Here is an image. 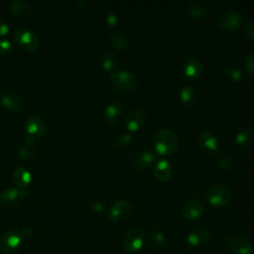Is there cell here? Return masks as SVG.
<instances>
[{
	"label": "cell",
	"mask_w": 254,
	"mask_h": 254,
	"mask_svg": "<svg viewBox=\"0 0 254 254\" xmlns=\"http://www.w3.org/2000/svg\"><path fill=\"white\" fill-rule=\"evenodd\" d=\"M230 199L231 190L225 183H215L207 190V200L215 207H223L227 205Z\"/></svg>",
	"instance_id": "2"
},
{
	"label": "cell",
	"mask_w": 254,
	"mask_h": 254,
	"mask_svg": "<svg viewBox=\"0 0 254 254\" xmlns=\"http://www.w3.org/2000/svg\"><path fill=\"white\" fill-rule=\"evenodd\" d=\"M9 10L11 14L18 19H26L32 12L31 6L22 0H15L9 4Z\"/></svg>",
	"instance_id": "20"
},
{
	"label": "cell",
	"mask_w": 254,
	"mask_h": 254,
	"mask_svg": "<svg viewBox=\"0 0 254 254\" xmlns=\"http://www.w3.org/2000/svg\"><path fill=\"white\" fill-rule=\"evenodd\" d=\"M245 67L248 72L254 74V52L250 53L245 59Z\"/></svg>",
	"instance_id": "35"
},
{
	"label": "cell",
	"mask_w": 254,
	"mask_h": 254,
	"mask_svg": "<svg viewBox=\"0 0 254 254\" xmlns=\"http://www.w3.org/2000/svg\"><path fill=\"white\" fill-rule=\"evenodd\" d=\"M216 162H217L218 166L224 170H228L233 167V160L227 155H219L217 157Z\"/></svg>",
	"instance_id": "31"
},
{
	"label": "cell",
	"mask_w": 254,
	"mask_h": 254,
	"mask_svg": "<svg viewBox=\"0 0 254 254\" xmlns=\"http://www.w3.org/2000/svg\"><path fill=\"white\" fill-rule=\"evenodd\" d=\"M223 73L233 81H239L243 76L241 69L234 64H225L223 66Z\"/></svg>",
	"instance_id": "28"
},
{
	"label": "cell",
	"mask_w": 254,
	"mask_h": 254,
	"mask_svg": "<svg viewBox=\"0 0 254 254\" xmlns=\"http://www.w3.org/2000/svg\"><path fill=\"white\" fill-rule=\"evenodd\" d=\"M118 65V59L115 54L108 52L103 55L101 59V66L104 70L112 72L115 71V68Z\"/></svg>",
	"instance_id": "26"
},
{
	"label": "cell",
	"mask_w": 254,
	"mask_h": 254,
	"mask_svg": "<svg viewBox=\"0 0 254 254\" xmlns=\"http://www.w3.org/2000/svg\"><path fill=\"white\" fill-rule=\"evenodd\" d=\"M245 32L248 38L254 41V18H250L245 23Z\"/></svg>",
	"instance_id": "33"
},
{
	"label": "cell",
	"mask_w": 254,
	"mask_h": 254,
	"mask_svg": "<svg viewBox=\"0 0 254 254\" xmlns=\"http://www.w3.org/2000/svg\"><path fill=\"white\" fill-rule=\"evenodd\" d=\"M153 173H154V177L158 181H161V182L167 181L172 175V165L170 164L169 161L161 159L155 164Z\"/></svg>",
	"instance_id": "21"
},
{
	"label": "cell",
	"mask_w": 254,
	"mask_h": 254,
	"mask_svg": "<svg viewBox=\"0 0 254 254\" xmlns=\"http://www.w3.org/2000/svg\"><path fill=\"white\" fill-rule=\"evenodd\" d=\"M234 140H235L236 144L241 146V147L248 146L253 141V131H252V129L250 127H244V128L240 129L236 133V135L234 137Z\"/></svg>",
	"instance_id": "25"
},
{
	"label": "cell",
	"mask_w": 254,
	"mask_h": 254,
	"mask_svg": "<svg viewBox=\"0 0 254 254\" xmlns=\"http://www.w3.org/2000/svg\"><path fill=\"white\" fill-rule=\"evenodd\" d=\"M12 43L9 40H1L0 41V54L1 55H6L12 51Z\"/></svg>",
	"instance_id": "34"
},
{
	"label": "cell",
	"mask_w": 254,
	"mask_h": 254,
	"mask_svg": "<svg viewBox=\"0 0 254 254\" xmlns=\"http://www.w3.org/2000/svg\"><path fill=\"white\" fill-rule=\"evenodd\" d=\"M36 153V150H35V147L33 145H28L26 144L25 146H23L22 148H20L19 150V157L22 158V159H25V160H30L34 157Z\"/></svg>",
	"instance_id": "30"
},
{
	"label": "cell",
	"mask_w": 254,
	"mask_h": 254,
	"mask_svg": "<svg viewBox=\"0 0 254 254\" xmlns=\"http://www.w3.org/2000/svg\"><path fill=\"white\" fill-rule=\"evenodd\" d=\"M145 123H146V114L141 109L130 110L124 118V124L126 128L131 132L140 130L145 125Z\"/></svg>",
	"instance_id": "11"
},
{
	"label": "cell",
	"mask_w": 254,
	"mask_h": 254,
	"mask_svg": "<svg viewBox=\"0 0 254 254\" xmlns=\"http://www.w3.org/2000/svg\"><path fill=\"white\" fill-rule=\"evenodd\" d=\"M144 243V232L139 227H132L124 234L122 245L128 253L139 251Z\"/></svg>",
	"instance_id": "7"
},
{
	"label": "cell",
	"mask_w": 254,
	"mask_h": 254,
	"mask_svg": "<svg viewBox=\"0 0 254 254\" xmlns=\"http://www.w3.org/2000/svg\"><path fill=\"white\" fill-rule=\"evenodd\" d=\"M14 42L26 52H35L40 47L39 37L27 29H18L14 33Z\"/></svg>",
	"instance_id": "4"
},
{
	"label": "cell",
	"mask_w": 254,
	"mask_h": 254,
	"mask_svg": "<svg viewBox=\"0 0 254 254\" xmlns=\"http://www.w3.org/2000/svg\"><path fill=\"white\" fill-rule=\"evenodd\" d=\"M106 22L109 25H115L118 22V17L114 13H109L106 15Z\"/></svg>",
	"instance_id": "36"
},
{
	"label": "cell",
	"mask_w": 254,
	"mask_h": 254,
	"mask_svg": "<svg viewBox=\"0 0 254 254\" xmlns=\"http://www.w3.org/2000/svg\"><path fill=\"white\" fill-rule=\"evenodd\" d=\"M179 97L184 104L190 105L195 98V90L190 85H185L180 89Z\"/></svg>",
	"instance_id": "27"
},
{
	"label": "cell",
	"mask_w": 254,
	"mask_h": 254,
	"mask_svg": "<svg viewBox=\"0 0 254 254\" xmlns=\"http://www.w3.org/2000/svg\"><path fill=\"white\" fill-rule=\"evenodd\" d=\"M208 11V3L204 0H192L188 6V15L192 20H198Z\"/></svg>",
	"instance_id": "18"
},
{
	"label": "cell",
	"mask_w": 254,
	"mask_h": 254,
	"mask_svg": "<svg viewBox=\"0 0 254 254\" xmlns=\"http://www.w3.org/2000/svg\"><path fill=\"white\" fill-rule=\"evenodd\" d=\"M183 73L185 77L190 80L198 79L203 73V64L201 61L193 57L187 59L183 66Z\"/></svg>",
	"instance_id": "12"
},
{
	"label": "cell",
	"mask_w": 254,
	"mask_h": 254,
	"mask_svg": "<svg viewBox=\"0 0 254 254\" xmlns=\"http://www.w3.org/2000/svg\"><path fill=\"white\" fill-rule=\"evenodd\" d=\"M154 148L162 155H172L179 146L177 134L170 128L163 127L156 131L154 135Z\"/></svg>",
	"instance_id": "1"
},
{
	"label": "cell",
	"mask_w": 254,
	"mask_h": 254,
	"mask_svg": "<svg viewBox=\"0 0 254 254\" xmlns=\"http://www.w3.org/2000/svg\"><path fill=\"white\" fill-rule=\"evenodd\" d=\"M25 127L28 135H32L33 137L41 138L47 131V126L45 121L38 116H29L26 119Z\"/></svg>",
	"instance_id": "15"
},
{
	"label": "cell",
	"mask_w": 254,
	"mask_h": 254,
	"mask_svg": "<svg viewBox=\"0 0 254 254\" xmlns=\"http://www.w3.org/2000/svg\"><path fill=\"white\" fill-rule=\"evenodd\" d=\"M204 211L203 203L198 199H190L181 207V213L184 218L192 220L198 218Z\"/></svg>",
	"instance_id": "13"
},
{
	"label": "cell",
	"mask_w": 254,
	"mask_h": 254,
	"mask_svg": "<svg viewBox=\"0 0 254 254\" xmlns=\"http://www.w3.org/2000/svg\"><path fill=\"white\" fill-rule=\"evenodd\" d=\"M133 141V137L129 133H121L117 136L115 140V146L120 149H124L128 147Z\"/></svg>",
	"instance_id": "29"
},
{
	"label": "cell",
	"mask_w": 254,
	"mask_h": 254,
	"mask_svg": "<svg viewBox=\"0 0 254 254\" xmlns=\"http://www.w3.org/2000/svg\"><path fill=\"white\" fill-rule=\"evenodd\" d=\"M9 32V27L7 23L0 18V36H4Z\"/></svg>",
	"instance_id": "37"
},
{
	"label": "cell",
	"mask_w": 254,
	"mask_h": 254,
	"mask_svg": "<svg viewBox=\"0 0 254 254\" xmlns=\"http://www.w3.org/2000/svg\"><path fill=\"white\" fill-rule=\"evenodd\" d=\"M226 246L232 254H250L252 251L250 242L238 234L230 235L226 240Z\"/></svg>",
	"instance_id": "9"
},
{
	"label": "cell",
	"mask_w": 254,
	"mask_h": 254,
	"mask_svg": "<svg viewBox=\"0 0 254 254\" xmlns=\"http://www.w3.org/2000/svg\"><path fill=\"white\" fill-rule=\"evenodd\" d=\"M13 181L20 188H26L32 181V174L24 167H18L13 172Z\"/></svg>",
	"instance_id": "24"
},
{
	"label": "cell",
	"mask_w": 254,
	"mask_h": 254,
	"mask_svg": "<svg viewBox=\"0 0 254 254\" xmlns=\"http://www.w3.org/2000/svg\"><path fill=\"white\" fill-rule=\"evenodd\" d=\"M133 210L132 203L125 198L115 201L108 209V218L115 223L126 221Z\"/></svg>",
	"instance_id": "6"
},
{
	"label": "cell",
	"mask_w": 254,
	"mask_h": 254,
	"mask_svg": "<svg viewBox=\"0 0 254 254\" xmlns=\"http://www.w3.org/2000/svg\"><path fill=\"white\" fill-rule=\"evenodd\" d=\"M95 210H100V209H102V204L101 203H99V202H96L95 204H94V207H93Z\"/></svg>",
	"instance_id": "39"
},
{
	"label": "cell",
	"mask_w": 254,
	"mask_h": 254,
	"mask_svg": "<svg viewBox=\"0 0 254 254\" xmlns=\"http://www.w3.org/2000/svg\"><path fill=\"white\" fill-rule=\"evenodd\" d=\"M211 239V232L207 227H198L193 229L187 237L188 242L192 246L204 245Z\"/></svg>",
	"instance_id": "16"
},
{
	"label": "cell",
	"mask_w": 254,
	"mask_h": 254,
	"mask_svg": "<svg viewBox=\"0 0 254 254\" xmlns=\"http://www.w3.org/2000/svg\"><path fill=\"white\" fill-rule=\"evenodd\" d=\"M110 81L116 90L125 92L133 90L136 87L138 77L130 70H115L110 72Z\"/></svg>",
	"instance_id": "3"
},
{
	"label": "cell",
	"mask_w": 254,
	"mask_h": 254,
	"mask_svg": "<svg viewBox=\"0 0 254 254\" xmlns=\"http://www.w3.org/2000/svg\"><path fill=\"white\" fill-rule=\"evenodd\" d=\"M150 241L156 245H163L165 243V236L162 232L155 231L150 234Z\"/></svg>",
	"instance_id": "32"
},
{
	"label": "cell",
	"mask_w": 254,
	"mask_h": 254,
	"mask_svg": "<svg viewBox=\"0 0 254 254\" xmlns=\"http://www.w3.org/2000/svg\"><path fill=\"white\" fill-rule=\"evenodd\" d=\"M21 244V235L16 230L6 231L0 238V248L6 254H12L19 248Z\"/></svg>",
	"instance_id": "10"
},
{
	"label": "cell",
	"mask_w": 254,
	"mask_h": 254,
	"mask_svg": "<svg viewBox=\"0 0 254 254\" xmlns=\"http://www.w3.org/2000/svg\"><path fill=\"white\" fill-rule=\"evenodd\" d=\"M242 23V16L235 10L227 9L221 11L216 17L217 26L226 32L235 31Z\"/></svg>",
	"instance_id": "5"
},
{
	"label": "cell",
	"mask_w": 254,
	"mask_h": 254,
	"mask_svg": "<svg viewBox=\"0 0 254 254\" xmlns=\"http://www.w3.org/2000/svg\"><path fill=\"white\" fill-rule=\"evenodd\" d=\"M27 196V190L15 188L5 189L0 192V204L4 207H14L20 204Z\"/></svg>",
	"instance_id": "8"
},
{
	"label": "cell",
	"mask_w": 254,
	"mask_h": 254,
	"mask_svg": "<svg viewBox=\"0 0 254 254\" xmlns=\"http://www.w3.org/2000/svg\"><path fill=\"white\" fill-rule=\"evenodd\" d=\"M198 142L200 147L207 151L214 153L218 149V143H217V138L216 136L209 130H204L199 134L198 137Z\"/></svg>",
	"instance_id": "19"
},
{
	"label": "cell",
	"mask_w": 254,
	"mask_h": 254,
	"mask_svg": "<svg viewBox=\"0 0 254 254\" xmlns=\"http://www.w3.org/2000/svg\"><path fill=\"white\" fill-rule=\"evenodd\" d=\"M124 103L122 101H112L104 109V120L109 125L116 124L122 117Z\"/></svg>",
	"instance_id": "14"
},
{
	"label": "cell",
	"mask_w": 254,
	"mask_h": 254,
	"mask_svg": "<svg viewBox=\"0 0 254 254\" xmlns=\"http://www.w3.org/2000/svg\"><path fill=\"white\" fill-rule=\"evenodd\" d=\"M1 104L11 112H19L24 107V100L20 95L10 92L1 96Z\"/></svg>",
	"instance_id": "17"
},
{
	"label": "cell",
	"mask_w": 254,
	"mask_h": 254,
	"mask_svg": "<svg viewBox=\"0 0 254 254\" xmlns=\"http://www.w3.org/2000/svg\"><path fill=\"white\" fill-rule=\"evenodd\" d=\"M109 42L116 50H126L130 46V38L122 31H113L109 35Z\"/></svg>",
	"instance_id": "22"
},
{
	"label": "cell",
	"mask_w": 254,
	"mask_h": 254,
	"mask_svg": "<svg viewBox=\"0 0 254 254\" xmlns=\"http://www.w3.org/2000/svg\"><path fill=\"white\" fill-rule=\"evenodd\" d=\"M155 159H156V156L152 152L144 151V152L137 154L134 157L132 163L137 169L145 170L154 164Z\"/></svg>",
	"instance_id": "23"
},
{
	"label": "cell",
	"mask_w": 254,
	"mask_h": 254,
	"mask_svg": "<svg viewBox=\"0 0 254 254\" xmlns=\"http://www.w3.org/2000/svg\"><path fill=\"white\" fill-rule=\"evenodd\" d=\"M32 233H33L32 228H30V227H28V226L23 229V235H25L26 237H30V236L32 235Z\"/></svg>",
	"instance_id": "38"
}]
</instances>
